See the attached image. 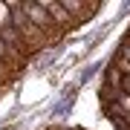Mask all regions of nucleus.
Here are the masks:
<instances>
[{
	"label": "nucleus",
	"mask_w": 130,
	"mask_h": 130,
	"mask_svg": "<svg viewBox=\"0 0 130 130\" xmlns=\"http://www.w3.org/2000/svg\"><path fill=\"white\" fill-rule=\"evenodd\" d=\"M104 9L98 0H58V3H0V95L23 75L43 52Z\"/></svg>",
	"instance_id": "f257e3e1"
},
{
	"label": "nucleus",
	"mask_w": 130,
	"mask_h": 130,
	"mask_svg": "<svg viewBox=\"0 0 130 130\" xmlns=\"http://www.w3.org/2000/svg\"><path fill=\"white\" fill-rule=\"evenodd\" d=\"M46 130H90V127H46Z\"/></svg>",
	"instance_id": "f03ea898"
}]
</instances>
